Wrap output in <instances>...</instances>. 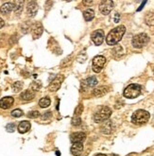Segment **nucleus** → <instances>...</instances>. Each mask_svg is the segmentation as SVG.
Instances as JSON below:
<instances>
[{
    "label": "nucleus",
    "mask_w": 154,
    "mask_h": 156,
    "mask_svg": "<svg viewBox=\"0 0 154 156\" xmlns=\"http://www.w3.org/2000/svg\"><path fill=\"white\" fill-rule=\"evenodd\" d=\"M126 32V28L124 26H118L112 30L106 37V43L109 45H114L121 41L123 35Z\"/></svg>",
    "instance_id": "obj_1"
},
{
    "label": "nucleus",
    "mask_w": 154,
    "mask_h": 156,
    "mask_svg": "<svg viewBox=\"0 0 154 156\" xmlns=\"http://www.w3.org/2000/svg\"><path fill=\"white\" fill-rule=\"evenodd\" d=\"M150 118V115L149 112L145 111V110H137L133 113L132 116V121L133 124L136 125H142L145 124Z\"/></svg>",
    "instance_id": "obj_2"
},
{
    "label": "nucleus",
    "mask_w": 154,
    "mask_h": 156,
    "mask_svg": "<svg viewBox=\"0 0 154 156\" xmlns=\"http://www.w3.org/2000/svg\"><path fill=\"white\" fill-rule=\"evenodd\" d=\"M111 115H112V110H111L109 107L104 106V107H101V108L95 113L93 118L96 123H101L109 118Z\"/></svg>",
    "instance_id": "obj_3"
},
{
    "label": "nucleus",
    "mask_w": 154,
    "mask_h": 156,
    "mask_svg": "<svg viewBox=\"0 0 154 156\" xmlns=\"http://www.w3.org/2000/svg\"><path fill=\"white\" fill-rule=\"evenodd\" d=\"M141 94V86L139 84H130L127 88L124 90V97L127 99H135V97H139Z\"/></svg>",
    "instance_id": "obj_4"
},
{
    "label": "nucleus",
    "mask_w": 154,
    "mask_h": 156,
    "mask_svg": "<svg viewBox=\"0 0 154 156\" xmlns=\"http://www.w3.org/2000/svg\"><path fill=\"white\" fill-rule=\"evenodd\" d=\"M149 42V37L146 33H139L132 38V44L135 48H142Z\"/></svg>",
    "instance_id": "obj_5"
},
{
    "label": "nucleus",
    "mask_w": 154,
    "mask_h": 156,
    "mask_svg": "<svg viewBox=\"0 0 154 156\" xmlns=\"http://www.w3.org/2000/svg\"><path fill=\"white\" fill-rule=\"evenodd\" d=\"M105 63H106L105 57L101 56V55L96 56L93 59V70H94V72L99 73L100 71L102 70V68H103Z\"/></svg>",
    "instance_id": "obj_6"
},
{
    "label": "nucleus",
    "mask_w": 154,
    "mask_h": 156,
    "mask_svg": "<svg viewBox=\"0 0 154 156\" xmlns=\"http://www.w3.org/2000/svg\"><path fill=\"white\" fill-rule=\"evenodd\" d=\"M113 9V2L111 0H104L100 2L99 5V11L104 15L109 14L112 9Z\"/></svg>",
    "instance_id": "obj_7"
},
{
    "label": "nucleus",
    "mask_w": 154,
    "mask_h": 156,
    "mask_svg": "<svg viewBox=\"0 0 154 156\" xmlns=\"http://www.w3.org/2000/svg\"><path fill=\"white\" fill-rule=\"evenodd\" d=\"M104 31L102 30H97L96 31H94L91 34V39L94 42V44L96 45H102L104 41Z\"/></svg>",
    "instance_id": "obj_8"
},
{
    "label": "nucleus",
    "mask_w": 154,
    "mask_h": 156,
    "mask_svg": "<svg viewBox=\"0 0 154 156\" xmlns=\"http://www.w3.org/2000/svg\"><path fill=\"white\" fill-rule=\"evenodd\" d=\"M30 30H31V34L33 39H38L42 36L43 31H44V28H43V25L40 22H37L31 26Z\"/></svg>",
    "instance_id": "obj_9"
},
{
    "label": "nucleus",
    "mask_w": 154,
    "mask_h": 156,
    "mask_svg": "<svg viewBox=\"0 0 154 156\" xmlns=\"http://www.w3.org/2000/svg\"><path fill=\"white\" fill-rule=\"evenodd\" d=\"M63 80H64V77L63 75H59V76H57L53 80H52V82L50 83V85H49L48 89L50 90L51 92H55V91H57L58 89H60Z\"/></svg>",
    "instance_id": "obj_10"
},
{
    "label": "nucleus",
    "mask_w": 154,
    "mask_h": 156,
    "mask_svg": "<svg viewBox=\"0 0 154 156\" xmlns=\"http://www.w3.org/2000/svg\"><path fill=\"white\" fill-rule=\"evenodd\" d=\"M97 84V80L96 77H90L88 79L84 80L82 82H81V89L82 91L87 90L90 87H95Z\"/></svg>",
    "instance_id": "obj_11"
},
{
    "label": "nucleus",
    "mask_w": 154,
    "mask_h": 156,
    "mask_svg": "<svg viewBox=\"0 0 154 156\" xmlns=\"http://www.w3.org/2000/svg\"><path fill=\"white\" fill-rule=\"evenodd\" d=\"M38 12V4L35 1H29L27 7V14L29 17H34Z\"/></svg>",
    "instance_id": "obj_12"
},
{
    "label": "nucleus",
    "mask_w": 154,
    "mask_h": 156,
    "mask_svg": "<svg viewBox=\"0 0 154 156\" xmlns=\"http://www.w3.org/2000/svg\"><path fill=\"white\" fill-rule=\"evenodd\" d=\"M14 97H3V99H0V108L7 110L9 108H11V107L12 106V104H14Z\"/></svg>",
    "instance_id": "obj_13"
},
{
    "label": "nucleus",
    "mask_w": 154,
    "mask_h": 156,
    "mask_svg": "<svg viewBox=\"0 0 154 156\" xmlns=\"http://www.w3.org/2000/svg\"><path fill=\"white\" fill-rule=\"evenodd\" d=\"M85 138H86V134L84 132H74L70 135V140L72 143H82Z\"/></svg>",
    "instance_id": "obj_14"
},
{
    "label": "nucleus",
    "mask_w": 154,
    "mask_h": 156,
    "mask_svg": "<svg viewBox=\"0 0 154 156\" xmlns=\"http://www.w3.org/2000/svg\"><path fill=\"white\" fill-rule=\"evenodd\" d=\"M109 87L108 86H99L97 88H95L92 91V96L94 97H102L109 92Z\"/></svg>",
    "instance_id": "obj_15"
},
{
    "label": "nucleus",
    "mask_w": 154,
    "mask_h": 156,
    "mask_svg": "<svg viewBox=\"0 0 154 156\" xmlns=\"http://www.w3.org/2000/svg\"><path fill=\"white\" fill-rule=\"evenodd\" d=\"M83 151L82 143H75L71 147V153L75 156H80Z\"/></svg>",
    "instance_id": "obj_16"
},
{
    "label": "nucleus",
    "mask_w": 154,
    "mask_h": 156,
    "mask_svg": "<svg viewBox=\"0 0 154 156\" xmlns=\"http://www.w3.org/2000/svg\"><path fill=\"white\" fill-rule=\"evenodd\" d=\"M14 2H7L0 7V12L2 14H8L11 11H14Z\"/></svg>",
    "instance_id": "obj_17"
},
{
    "label": "nucleus",
    "mask_w": 154,
    "mask_h": 156,
    "mask_svg": "<svg viewBox=\"0 0 154 156\" xmlns=\"http://www.w3.org/2000/svg\"><path fill=\"white\" fill-rule=\"evenodd\" d=\"M35 97V93L32 90H26L24 92L21 93L20 95V99L22 100H25V101H29V100H32Z\"/></svg>",
    "instance_id": "obj_18"
},
{
    "label": "nucleus",
    "mask_w": 154,
    "mask_h": 156,
    "mask_svg": "<svg viewBox=\"0 0 154 156\" xmlns=\"http://www.w3.org/2000/svg\"><path fill=\"white\" fill-rule=\"evenodd\" d=\"M30 127L31 125L28 121H22L18 125V132L20 134H26V132L30 130Z\"/></svg>",
    "instance_id": "obj_19"
},
{
    "label": "nucleus",
    "mask_w": 154,
    "mask_h": 156,
    "mask_svg": "<svg viewBox=\"0 0 154 156\" xmlns=\"http://www.w3.org/2000/svg\"><path fill=\"white\" fill-rule=\"evenodd\" d=\"M101 131H102V132H104V134H111L112 131H113V123H112V121H110V120H109V121H107L105 124L102 126Z\"/></svg>",
    "instance_id": "obj_20"
},
{
    "label": "nucleus",
    "mask_w": 154,
    "mask_h": 156,
    "mask_svg": "<svg viewBox=\"0 0 154 156\" xmlns=\"http://www.w3.org/2000/svg\"><path fill=\"white\" fill-rule=\"evenodd\" d=\"M83 17L86 21H91L93 20L95 17V11L92 9H88L86 11H83Z\"/></svg>",
    "instance_id": "obj_21"
},
{
    "label": "nucleus",
    "mask_w": 154,
    "mask_h": 156,
    "mask_svg": "<svg viewBox=\"0 0 154 156\" xmlns=\"http://www.w3.org/2000/svg\"><path fill=\"white\" fill-rule=\"evenodd\" d=\"M50 99L49 97H43L40 100H39V106L41 108H47V107L50 105Z\"/></svg>",
    "instance_id": "obj_22"
},
{
    "label": "nucleus",
    "mask_w": 154,
    "mask_h": 156,
    "mask_svg": "<svg viewBox=\"0 0 154 156\" xmlns=\"http://www.w3.org/2000/svg\"><path fill=\"white\" fill-rule=\"evenodd\" d=\"M14 11L15 14H19L20 12L22 11L23 9V5H24V1H14Z\"/></svg>",
    "instance_id": "obj_23"
},
{
    "label": "nucleus",
    "mask_w": 154,
    "mask_h": 156,
    "mask_svg": "<svg viewBox=\"0 0 154 156\" xmlns=\"http://www.w3.org/2000/svg\"><path fill=\"white\" fill-rule=\"evenodd\" d=\"M145 21L147 24L149 26L154 25V14L153 12H149V14H147L146 17H145Z\"/></svg>",
    "instance_id": "obj_24"
},
{
    "label": "nucleus",
    "mask_w": 154,
    "mask_h": 156,
    "mask_svg": "<svg viewBox=\"0 0 154 156\" xmlns=\"http://www.w3.org/2000/svg\"><path fill=\"white\" fill-rule=\"evenodd\" d=\"M23 86H24V84L22 82H16L12 84V90L14 93H18L23 89Z\"/></svg>",
    "instance_id": "obj_25"
},
{
    "label": "nucleus",
    "mask_w": 154,
    "mask_h": 156,
    "mask_svg": "<svg viewBox=\"0 0 154 156\" xmlns=\"http://www.w3.org/2000/svg\"><path fill=\"white\" fill-rule=\"evenodd\" d=\"M41 86H42V84H41L40 82H33L31 83L30 88H31L32 91H38V90H40Z\"/></svg>",
    "instance_id": "obj_26"
},
{
    "label": "nucleus",
    "mask_w": 154,
    "mask_h": 156,
    "mask_svg": "<svg viewBox=\"0 0 154 156\" xmlns=\"http://www.w3.org/2000/svg\"><path fill=\"white\" fill-rule=\"evenodd\" d=\"M23 115H24V113H23V111L20 109H15L11 112V115L14 116V118H20Z\"/></svg>",
    "instance_id": "obj_27"
},
{
    "label": "nucleus",
    "mask_w": 154,
    "mask_h": 156,
    "mask_svg": "<svg viewBox=\"0 0 154 156\" xmlns=\"http://www.w3.org/2000/svg\"><path fill=\"white\" fill-rule=\"evenodd\" d=\"M82 112H83V105L82 104H80V105L75 109V116H80Z\"/></svg>",
    "instance_id": "obj_28"
},
{
    "label": "nucleus",
    "mask_w": 154,
    "mask_h": 156,
    "mask_svg": "<svg viewBox=\"0 0 154 156\" xmlns=\"http://www.w3.org/2000/svg\"><path fill=\"white\" fill-rule=\"evenodd\" d=\"M28 116L29 118H37L40 116V113L38 111H31L28 113Z\"/></svg>",
    "instance_id": "obj_29"
},
{
    "label": "nucleus",
    "mask_w": 154,
    "mask_h": 156,
    "mask_svg": "<svg viewBox=\"0 0 154 156\" xmlns=\"http://www.w3.org/2000/svg\"><path fill=\"white\" fill-rule=\"evenodd\" d=\"M6 131L9 132H14L15 131V124H14V123H9V124L6 126Z\"/></svg>",
    "instance_id": "obj_30"
},
{
    "label": "nucleus",
    "mask_w": 154,
    "mask_h": 156,
    "mask_svg": "<svg viewBox=\"0 0 154 156\" xmlns=\"http://www.w3.org/2000/svg\"><path fill=\"white\" fill-rule=\"evenodd\" d=\"M72 124L74 126H78L81 124V118L80 116H75V118L72 119Z\"/></svg>",
    "instance_id": "obj_31"
},
{
    "label": "nucleus",
    "mask_w": 154,
    "mask_h": 156,
    "mask_svg": "<svg viewBox=\"0 0 154 156\" xmlns=\"http://www.w3.org/2000/svg\"><path fill=\"white\" fill-rule=\"evenodd\" d=\"M51 112H47V113H45L44 115H43L42 116V120H48L49 118H51Z\"/></svg>",
    "instance_id": "obj_32"
},
{
    "label": "nucleus",
    "mask_w": 154,
    "mask_h": 156,
    "mask_svg": "<svg viewBox=\"0 0 154 156\" xmlns=\"http://www.w3.org/2000/svg\"><path fill=\"white\" fill-rule=\"evenodd\" d=\"M120 15L118 14H116V17H114V23H118L119 22Z\"/></svg>",
    "instance_id": "obj_33"
},
{
    "label": "nucleus",
    "mask_w": 154,
    "mask_h": 156,
    "mask_svg": "<svg viewBox=\"0 0 154 156\" xmlns=\"http://www.w3.org/2000/svg\"><path fill=\"white\" fill-rule=\"evenodd\" d=\"M4 25H5V22H4V20H3L2 18H0V28L4 27Z\"/></svg>",
    "instance_id": "obj_34"
},
{
    "label": "nucleus",
    "mask_w": 154,
    "mask_h": 156,
    "mask_svg": "<svg viewBox=\"0 0 154 156\" xmlns=\"http://www.w3.org/2000/svg\"><path fill=\"white\" fill-rule=\"evenodd\" d=\"M146 3H147V1H144V2L142 3V5H141V6H140V8H139L138 9H137V11H141V9H143V7H144V5H145V4H146Z\"/></svg>",
    "instance_id": "obj_35"
},
{
    "label": "nucleus",
    "mask_w": 154,
    "mask_h": 156,
    "mask_svg": "<svg viewBox=\"0 0 154 156\" xmlns=\"http://www.w3.org/2000/svg\"><path fill=\"white\" fill-rule=\"evenodd\" d=\"M83 3L87 5H91V4H93V1H83Z\"/></svg>",
    "instance_id": "obj_36"
},
{
    "label": "nucleus",
    "mask_w": 154,
    "mask_h": 156,
    "mask_svg": "<svg viewBox=\"0 0 154 156\" xmlns=\"http://www.w3.org/2000/svg\"><path fill=\"white\" fill-rule=\"evenodd\" d=\"M96 156H106L105 154H102V153H98V154H97Z\"/></svg>",
    "instance_id": "obj_37"
},
{
    "label": "nucleus",
    "mask_w": 154,
    "mask_h": 156,
    "mask_svg": "<svg viewBox=\"0 0 154 156\" xmlns=\"http://www.w3.org/2000/svg\"><path fill=\"white\" fill-rule=\"evenodd\" d=\"M56 155L60 156V155H61V152H60V151H56Z\"/></svg>",
    "instance_id": "obj_38"
},
{
    "label": "nucleus",
    "mask_w": 154,
    "mask_h": 156,
    "mask_svg": "<svg viewBox=\"0 0 154 156\" xmlns=\"http://www.w3.org/2000/svg\"><path fill=\"white\" fill-rule=\"evenodd\" d=\"M0 94H1V90H0Z\"/></svg>",
    "instance_id": "obj_39"
},
{
    "label": "nucleus",
    "mask_w": 154,
    "mask_h": 156,
    "mask_svg": "<svg viewBox=\"0 0 154 156\" xmlns=\"http://www.w3.org/2000/svg\"><path fill=\"white\" fill-rule=\"evenodd\" d=\"M153 72H154V67H153Z\"/></svg>",
    "instance_id": "obj_40"
},
{
    "label": "nucleus",
    "mask_w": 154,
    "mask_h": 156,
    "mask_svg": "<svg viewBox=\"0 0 154 156\" xmlns=\"http://www.w3.org/2000/svg\"><path fill=\"white\" fill-rule=\"evenodd\" d=\"M113 156H117V155H113Z\"/></svg>",
    "instance_id": "obj_41"
},
{
    "label": "nucleus",
    "mask_w": 154,
    "mask_h": 156,
    "mask_svg": "<svg viewBox=\"0 0 154 156\" xmlns=\"http://www.w3.org/2000/svg\"><path fill=\"white\" fill-rule=\"evenodd\" d=\"M129 156H130V155H129Z\"/></svg>",
    "instance_id": "obj_42"
}]
</instances>
